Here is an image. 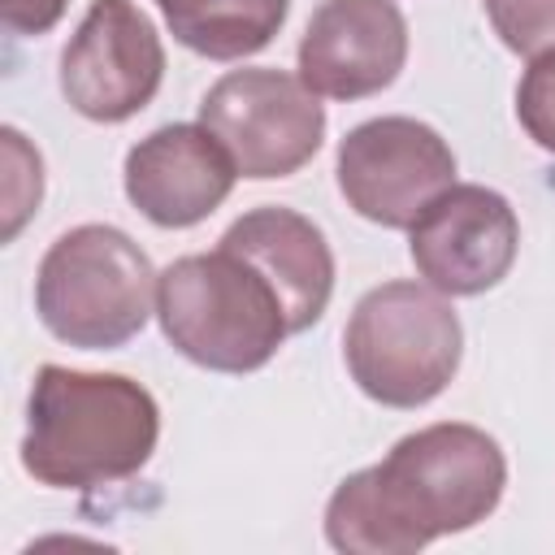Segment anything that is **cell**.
I'll return each instance as SVG.
<instances>
[{
  "instance_id": "8fae6325",
  "label": "cell",
  "mask_w": 555,
  "mask_h": 555,
  "mask_svg": "<svg viewBox=\"0 0 555 555\" xmlns=\"http://www.w3.org/2000/svg\"><path fill=\"white\" fill-rule=\"evenodd\" d=\"M234 160L199 121L152 130L126 152V199L160 230H191L234 191Z\"/></svg>"
},
{
  "instance_id": "52a82bcc",
  "label": "cell",
  "mask_w": 555,
  "mask_h": 555,
  "mask_svg": "<svg viewBox=\"0 0 555 555\" xmlns=\"http://www.w3.org/2000/svg\"><path fill=\"white\" fill-rule=\"evenodd\" d=\"M334 173L347 208L364 221L412 230V221L455 186V152L416 117H373L343 134Z\"/></svg>"
},
{
  "instance_id": "9a60e30c",
  "label": "cell",
  "mask_w": 555,
  "mask_h": 555,
  "mask_svg": "<svg viewBox=\"0 0 555 555\" xmlns=\"http://www.w3.org/2000/svg\"><path fill=\"white\" fill-rule=\"evenodd\" d=\"M0 139H4V165H9V178H4V238H13L22 230V221L43 199V160L13 126H4Z\"/></svg>"
},
{
  "instance_id": "4fadbf2b",
  "label": "cell",
  "mask_w": 555,
  "mask_h": 555,
  "mask_svg": "<svg viewBox=\"0 0 555 555\" xmlns=\"http://www.w3.org/2000/svg\"><path fill=\"white\" fill-rule=\"evenodd\" d=\"M169 35L208 56V61H243L273 43L286 26L291 0H156Z\"/></svg>"
},
{
  "instance_id": "5bb4252c",
  "label": "cell",
  "mask_w": 555,
  "mask_h": 555,
  "mask_svg": "<svg viewBox=\"0 0 555 555\" xmlns=\"http://www.w3.org/2000/svg\"><path fill=\"white\" fill-rule=\"evenodd\" d=\"M486 17L516 56L533 61L555 48V0H486Z\"/></svg>"
},
{
  "instance_id": "7a4b0ae2",
  "label": "cell",
  "mask_w": 555,
  "mask_h": 555,
  "mask_svg": "<svg viewBox=\"0 0 555 555\" xmlns=\"http://www.w3.org/2000/svg\"><path fill=\"white\" fill-rule=\"evenodd\" d=\"M160 438V408L126 373L43 364L26 399L22 468L52 490H95L134 477Z\"/></svg>"
},
{
  "instance_id": "3957f363",
  "label": "cell",
  "mask_w": 555,
  "mask_h": 555,
  "mask_svg": "<svg viewBox=\"0 0 555 555\" xmlns=\"http://www.w3.org/2000/svg\"><path fill=\"white\" fill-rule=\"evenodd\" d=\"M156 317L173 351L212 373H256L291 334L269 278L221 243L160 273Z\"/></svg>"
},
{
  "instance_id": "6da1fadb",
  "label": "cell",
  "mask_w": 555,
  "mask_h": 555,
  "mask_svg": "<svg viewBox=\"0 0 555 555\" xmlns=\"http://www.w3.org/2000/svg\"><path fill=\"white\" fill-rule=\"evenodd\" d=\"M507 486L503 447L464 421L403 434L382 464L343 477L325 503V538L343 555H412L481 525Z\"/></svg>"
},
{
  "instance_id": "ba28073f",
  "label": "cell",
  "mask_w": 555,
  "mask_h": 555,
  "mask_svg": "<svg viewBox=\"0 0 555 555\" xmlns=\"http://www.w3.org/2000/svg\"><path fill=\"white\" fill-rule=\"evenodd\" d=\"M165 78V43L130 0H91L61 52V95L87 121H130Z\"/></svg>"
},
{
  "instance_id": "8992f818",
  "label": "cell",
  "mask_w": 555,
  "mask_h": 555,
  "mask_svg": "<svg viewBox=\"0 0 555 555\" xmlns=\"http://www.w3.org/2000/svg\"><path fill=\"white\" fill-rule=\"evenodd\" d=\"M199 126L225 147L238 178H291L325 139V104L286 69H230L199 100Z\"/></svg>"
},
{
  "instance_id": "277c9868",
  "label": "cell",
  "mask_w": 555,
  "mask_h": 555,
  "mask_svg": "<svg viewBox=\"0 0 555 555\" xmlns=\"http://www.w3.org/2000/svg\"><path fill=\"white\" fill-rule=\"evenodd\" d=\"M160 273L117 225H74L39 260L35 312L43 330L82 351L126 347L152 317Z\"/></svg>"
},
{
  "instance_id": "5b68a950",
  "label": "cell",
  "mask_w": 555,
  "mask_h": 555,
  "mask_svg": "<svg viewBox=\"0 0 555 555\" xmlns=\"http://www.w3.org/2000/svg\"><path fill=\"white\" fill-rule=\"evenodd\" d=\"M464 356V325L429 282H382L351 308L343 360L351 382L382 408H425Z\"/></svg>"
},
{
  "instance_id": "2e32d148",
  "label": "cell",
  "mask_w": 555,
  "mask_h": 555,
  "mask_svg": "<svg viewBox=\"0 0 555 555\" xmlns=\"http://www.w3.org/2000/svg\"><path fill=\"white\" fill-rule=\"evenodd\" d=\"M516 117L525 126V134L542 147L555 152V48L533 56L529 69L520 74L516 87Z\"/></svg>"
},
{
  "instance_id": "7c38bea8",
  "label": "cell",
  "mask_w": 555,
  "mask_h": 555,
  "mask_svg": "<svg viewBox=\"0 0 555 555\" xmlns=\"http://www.w3.org/2000/svg\"><path fill=\"white\" fill-rule=\"evenodd\" d=\"M221 247L238 251L269 278L286 308L291 334H304L325 317L334 295V251L321 225H312L304 212L278 204L251 208L221 234Z\"/></svg>"
},
{
  "instance_id": "30bf717a",
  "label": "cell",
  "mask_w": 555,
  "mask_h": 555,
  "mask_svg": "<svg viewBox=\"0 0 555 555\" xmlns=\"http://www.w3.org/2000/svg\"><path fill=\"white\" fill-rule=\"evenodd\" d=\"M408 61V22L395 0H321L299 39V78L330 100L386 91Z\"/></svg>"
},
{
  "instance_id": "9c48e42d",
  "label": "cell",
  "mask_w": 555,
  "mask_h": 555,
  "mask_svg": "<svg viewBox=\"0 0 555 555\" xmlns=\"http://www.w3.org/2000/svg\"><path fill=\"white\" fill-rule=\"evenodd\" d=\"M416 273L442 295H481L499 286L520 247L516 208L477 182L447 186L408 230Z\"/></svg>"
},
{
  "instance_id": "e0dca14e",
  "label": "cell",
  "mask_w": 555,
  "mask_h": 555,
  "mask_svg": "<svg viewBox=\"0 0 555 555\" xmlns=\"http://www.w3.org/2000/svg\"><path fill=\"white\" fill-rule=\"evenodd\" d=\"M69 0H0V22L13 35H48Z\"/></svg>"
}]
</instances>
